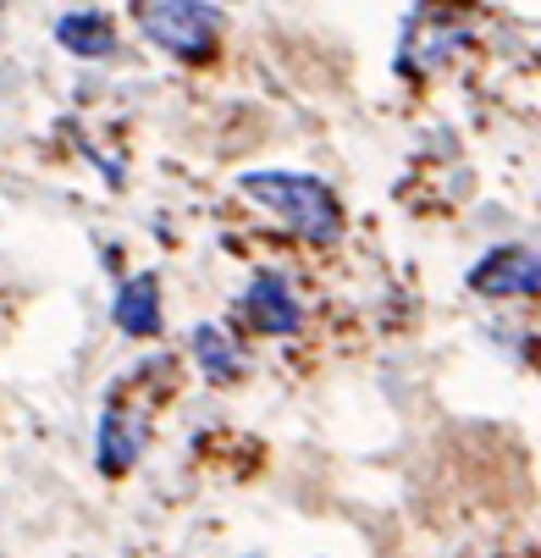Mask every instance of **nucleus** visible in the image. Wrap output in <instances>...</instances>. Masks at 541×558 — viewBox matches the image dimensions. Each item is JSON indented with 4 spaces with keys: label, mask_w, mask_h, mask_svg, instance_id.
Returning <instances> with one entry per match:
<instances>
[{
    "label": "nucleus",
    "mask_w": 541,
    "mask_h": 558,
    "mask_svg": "<svg viewBox=\"0 0 541 558\" xmlns=\"http://www.w3.org/2000/svg\"><path fill=\"white\" fill-rule=\"evenodd\" d=\"M188 354H194V365H199L210 381H238V376H244V349H238V338H232L226 327H216V322H199V327L188 332Z\"/></svg>",
    "instance_id": "1a4fd4ad"
},
{
    "label": "nucleus",
    "mask_w": 541,
    "mask_h": 558,
    "mask_svg": "<svg viewBox=\"0 0 541 558\" xmlns=\"http://www.w3.org/2000/svg\"><path fill=\"white\" fill-rule=\"evenodd\" d=\"M50 39L66 50V56H77V61H111L116 56V23L106 17V12H95V7H72V12H61L56 17V28H50Z\"/></svg>",
    "instance_id": "0eeeda50"
},
{
    "label": "nucleus",
    "mask_w": 541,
    "mask_h": 558,
    "mask_svg": "<svg viewBox=\"0 0 541 558\" xmlns=\"http://www.w3.org/2000/svg\"><path fill=\"white\" fill-rule=\"evenodd\" d=\"M244 322L260 332V338H293L304 327V299L293 293V282L282 271H260L249 288H244Z\"/></svg>",
    "instance_id": "20e7f679"
},
{
    "label": "nucleus",
    "mask_w": 541,
    "mask_h": 558,
    "mask_svg": "<svg viewBox=\"0 0 541 558\" xmlns=\"http://www.w3.org/2000/svg\"><path fill=\"white\" fill-rule=\"evenodd\" d=\"M238 194L249 205H260L276 227H287L298 244H337L348 216H343V199L332 194L327 178L316 172H287V167H266V172H244L238 178Z\"/></svg>",
    "instance_id": "f257e3e1"
},
{
    "label": "nucleus",
    "mask_w": 541,
    "mask_h": 558,
    "mask_svg": "<svg viewBox=\"0 0 541 558\" xmlns=\"http://www.w3.org/2000/svg\"><path fill=\"white\" fill-rule=\"evenodd\" d=\"M144 453V421L138 410L122 404V392H106L100 404V421H95V464L106 475H127Z\"/></svg>",
    "instance_id": "39448f33"
},
{
    "label": "nucleus",
    "mask_w": 541,
    "mask_h": 558,
    "mask_svg": "<svg viewBox=\"0 0 541 558\" xmlns=\"http://www.w3.org/2000/svg\"><path fill=\"white\" fill-rule=\"evenodd\" d=\"M138 12V34L188 66H210L221 56V34H226V12L216 0H133Z\"/></svg>",
    "instance_id": "f03ea898"
},
{
    "label": "nucleus",
    "mask_w": 541,
    "mask_h": 558,
    "mask_svg": "<svg viewBox=\"0 0 541 558\" xmlns=\"http://www.w3.org/2000/svg\"><path fill=\"white\" fill-rule=\"evenodd\" d=\"M458 50H464V28L458 23H447V17H409L404 45H398V72H431V66H442Z\"/></svg>",
    "instance_id": "6e6552de"
},
{
    "label": "nucleus",
    "mask_w": 541,
    "mask_h": 558,
    "mask_svg": "<svg viewBox=\"0 0 541 558\" xmlns=\"http://www.w3.org/2000/svg\"><path fill=\"white\" fill-rule=\"evenodd\" d=\"M470 293L476 299H530L541 293V250L530 244H497L470 266Z\"/></svg>",
    "instance_id": "7ed1b4c3"
},
{
    "label": "nucleus",
    "mask_w": 541,
    "mask_h": 558,
    "mask_svg": "<svg viewBox=\"0 0 541 558\" xmlns=\"http://www.w3.org/2000/svg\"><path fill=\"white\" fill-rule=\"evenodd\" d=\"M111 322H116L122 338H161V327H167L161 277H155V271L122 277V288H116V299H111Z\"/></svg>",
    "instance_id": "423d86ee"
}]
</instances>
